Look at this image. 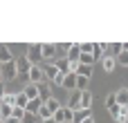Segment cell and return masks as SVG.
Returning a JSON list of instances; mask_svg holds the SVG:
<instances>
[{
  "instance_id": "obj_1",
  "label": "cell",
  "mask_w": 128,
  "mask_h": 123,
  "mask_svg": "<svg viewBox=\"0 0 128 123\" xmlns=\"http://www.w3.org/2000/svg\"><path fill=\"white\" fill-rule=\"evenodd\" d=\"M25 58L29 61V65H32V67H36V65L43 61V54H40V43H38V45H36V43H34V45H29V47H27V56H25Z\"/></svg>"
},
{
  "instance_id": "obj_2",
  "label": "cell",
  "mask_w": 128,
  "mask_h": 123,
  "mask_svg": "<svg viewBox=\"0 0 128 123\" xmlns=\"http://www.w3.org/2000/svg\"><path fill=\"white\" fill-rule=\"evenodd\" d=\"M16 76H18V69H16V61L0 65V78H2V81H14Z\"/></svg>"
},
{
  "instance_id": "obj_3",
  "label": "cell",
  "mask_w": 128,
  "mask_h": 123,
  "mask_svg": "<svg viewBox=\"0 0 128 123\" xmlns=\"http://www.w3.org/2000/svg\"><path fill=\"white\" fill-rule=\"evenodd\" d=\"M65 108L72 110V112L81 110V90H72V92H70V99H68V105H65Z\"/></svg>"
},
{
  "instance_id": "obj_4",
  "label": "cell",
  "mask_w": 128,
  "mask_h": 123,
  "mask_svg": "<svg viewBox=\"0 0 128 123\" xmlns=\"http://www.w3.org/2000/svg\"><path fill=\"white\" fill-rule=\"evenodd\" d=\"M27 78H29V83H32V85H38V83H43V81H45V74H43V69L36 65V67H29Z\"/></svg>"
},
{
  "instance_id": "obj_5",
  "label": "cell",
  "mask_w": 128,
  "mask_h": 123,
  "mask_svg": "<svg viewBox=\"0 0 128 123\" xmlns=\"http://www.w3.org/2000/svg\"><path fill=\"white\" fill-rule=\"evenodd\" d=\"M40 54H43V58H54L56 56V45L54 43H40Z\"/></svg>"
},
{
  "instance_id": "obj_6",
  "label": "cell",
  "mask_w": 128,
  "mask_h": 123,
  "mask_svg": "<svg viewBox=\"0 0 128 123\" xmlns=\"http://www.w3.org/2000/svg\"><path fill=\"white\" fill-rule=\"evenodd\" d=\"M79 58H81V47H79V43H74V45L68 47V61L70 63H79Z\"/></svg>"
},
{
  "instance_id": "obj_7",
  "label": "cell",
  "mask_w": 128,
  "mask_h": 123,
  "mask_svg": "<svg viewBox=\"0 0 128 123\" xmlns=\"http://www.w3.org/2000/svg\"><path fill=\"white\" fill-rule=\"evenodd\" d=\"M36 90H38V99L45 103L47 99H52V90H50V85H45V83H38L36 85Z\"/></svg>"
},
{
  "instance_id": "obj_8",
  "label": "cell",
  "mask_w": 128,
  "mask_h": 123,
  "mask_svg": "<svg viewBox=\"0 0 128 123\" xmlns=\"http://www.w3.org/2000/svg\"><path fill=\"white\" fill-rule=\"evenodd\" d=\"M61 87H65V90H76V74H65Z\"/></svg>"
},
{
  "instance_id": "obj_9",
  "label": "cell",
  "mask_w": 128,
  "mask_h": 123,
  "mask_svg": "<svg viewBox=\"0 0 128 123\" xmlns=\"http://www.w3.org/2000/svg\"><path fill=\"white\" fill-rule=\"evenodd\" d=\"M14 61V56H11V49L7 47V45H0V65H4V63H11Z\"/></svg>"
},
{
  "instance_id": "obj_10",
  "label": "cell",
  "mask_w": 128,
  "mask_h": 123,
  "mask_svg": "<svg viewBox=\"0 0 128 123\" xmlns=\"http://www.w3.org/2000/svg\"><path fill=\"white\" fill-rule=\"evenodd\" d=\"M115 103H117V105H128V87H122V90L115 94Z\"/></svg>"
},
{
  "instance_id": "obj_11",
  "label": "cell",
  "mask_w": 128,
  "mask_h": 123,
  "mask_svg": "<svg viewBox=\"0 0 128 123\" xmlns=\"http://www.w3.org/2000/svg\"><path fill=\"white\" fill-rule=\"evenodd\" d=\"M29 61L27 58H20V61H16V69H18V74H25L27 76V72H29Z\"/></svg>"
},
{
  "instance_id": "obj_12",
  "label": "cell",
  "mask_w": 128,
  "mask_h": 123,
  "mask_svg": "<svg viewBox=\"0 0 128 123\" xmlns=\"http://www.w3.org/2000/svg\"><path fill=\"white\" fill-rule=\"evenodd\" d=\"M43 69V74H45V78H50L52 83H54V78H56V74H58V69L54 67V65H45V67H40Z\"/></svg>"
},
{
  "instance_id": "obj_13",
  "label": "cell",
  "mask_w": 128,
  "mask_h": 123,
  "mask_svg": "<svg viewBox=\"0 0 128 123\" xmlns=\"http://www.w3.org/2000/svg\"><path fill=\"white\" fill-rule=\"evenodd\" d=\"M76 76L92 78V67H90V65H81V63H79V67H76Z\"/></svg>"
},
{
  "instance_id": "obj_14",
  "label": "cell",
  "mask_w": 128,
  "mask_h": 123,
  "mask_svg": "<svg viewBox=\"0 0 128 123\" xmlns=\"http://www.w3.org/2000/svg\"><path fill=\"white\" fill-rule=\"evenodd\" d=\"M22 94L27 96V101H32V99H38V90H36V85H32V83H29V85L22 90Z\"/></svg>"
},
{
  "instance_id": "obj_15",
  "label": "cell",
  "mask_w": 128,
  "mask_h": 123,
  "mask_svg": "<svg viewBox=\"0 0 128 123\" xmlns=\"http://www.w3.org/2000/svg\"><path fill=\"white\" fill-rule=\"evenodd\" d=\"M90 105H92V94L81 92V110H90Z\"/></svg>"
},
{
  "instance_id": "obj_16",
  "label": "cell",
  "mask_w": 128,
  "mask_h": 123,
  "mask_svg": "<svg viewBox=\"0 0 128 123\" xmlns=\"http://www.w3.org/2000/svg\"><path fill=\"white\" fill-rule=\"evenodd\" d=\"M101 63H104V69H106V72H108V74H110V72H112V69H115V65H117V63H115V58H112V56H104V58H101Z\"/></svg>"
},
{
  "instance_id": "obj_17",
  "label": "cell",
  "mask_w": 128,
  "mask_h": 123,
  "mask_svg": "<svg viewBox=\"0 0 128 123\" xmlns=\"http://www.w3.org/2000/svg\"><path fill=\"white\" fill-rule=\"evenodd\" d=\"M88 117H92V114H90V110H76V112H74L72 123H81L83 119H88Z\"/></svg>"
},
{
  "instance_id": "obj_18",
  "label": "cell",
  "mask_w": 128,
  "mask_h": 123,
  "mask_svg": "<svg viewBox=\"0 0 128 123\" xmlns=\"http://www.w3.org/2000/svg\"><path fill=\"white\" fill-rule=\"evenodd\" d=\"M36 117H38L40 121H45V119H50V117H52V112H50V108H47V105L43 103V105L38 108V112H36Z\"/></svg>"
},
{
  "instance_id": "obj_19",
  "label": "cell",
  "mask_w": 128,
  "mask_h": 123,
  "mask_svg": "<svg viewBox=\"0 0 128 123\" xmlns=\"http://www.w3.org/2000/svg\"><path fill=\"white\" fill-rule=\"evenodd\" d=\"M88 83H90V78H86V76H76V90L88 92Z\"/></svg>"
},
{
  "instance_id": "obj_20",
  "label": "cell",
  "mask_w": 128,
  "mask_h": 123,
  "mask_svg": "<svg viewBox=\"0 0 128 123\" xmlns=\"http://www.w3.org/2000/svg\"><path fill=\"white\" fill-rule=\"evenodd\" d=\"M25 105H27V96H25L22 92H18V94H16V103H14V108H22V110H25Z\"/></svg>"
},
{
  "instance_id": "obj_21",
  "label": "cell",
  "mask_w": 128,
  "mask_h": 123,
  "mask_svg": "<svg viewBox=\"0 0 128 123\" xmlns=\"http://www.w3.org/2000/svg\"><path fill=\"white\" fill-rule=\"evenodd\" d=\"M52 119H54L56 123H65V108H58V110L52 114Z\"/></svg>"
},
{
  "instance_id": "obj_22",
  "label": "cell",
  "mask_w": 128,
  "mask_h": 123,
  "mask_svg": "<svg viewBox=\"0 0 128 123\" xmlns=\"http://www.w3.org/2000/svg\"><path fill=\"white\" fill-rule=\"evenodd\" d=\"M126 119H128V105H119V114H117V119H115V121L124 123Z\"/></svg>"
},
{
  "instance_id": "obj_23",
  "label": "cell",
  "mask_w": 128,
  "mask_h": 123,
  "mask_svg": "<svg viewBox=\"0 0 128 123\" xmlns=\"http://www.w3.org/2000/svg\"><path fill=\"white\" fill-rule=\"evenodd\" d=\"M45 105L50 108V112H52V114H54V112H56V110L61 108V105H58V101H56L54 96H52V99H47V101H45Z\"/></svg>"
},
{
  "instance_id": "obj_24",
  "label": "cell",
  "mask_w": 128,
  "mask_h": 123,
  "mask_svg": "<svg viewBox=\"0 0 128 123\" xmlns=\"http://www.w3.org/2000/svg\"><path fill=\"white\" fill-rule=\"evenodd\" d=\"M0 117H2V121H4V119H9V117H11V105L0 103Z\"/></svg>"
},
{
  "instance_id": "obj_25",
  "label": "cell",
  "mask_w": 128,
  "mask_h": 123,
  "mask_svg": "<svg viewBox=\"0 0 128 123\" xmlns=\"http://www.w3.org/2000/svg\"><path fill=\"white\" fill-rule=\"evenodd\" d=\"M20 123H40V119H38L36 114H29V112H25V117L20 119Z\"/></svg>"
},
{
  "instance_id": "obj_26",
  "label": "cell",
  "mask_w": 128,
  "mask_h": 123,
  "mask_svg": "<svg viewBox=\"0 0 128 123\" xmlns=\"http://www.w3.org/2000/svg\"><path fill=\"white\" fill-rule=\"evenodd\" d=\"M115 63L126 65V67H128V52H119V54H117V58H115Z\"/></svg>"
},
{
  "instance_id": "obj_27",
  "label": "cell",
  "mask_w": 128,
  "mask_h": 123,
  "mask_svg": "<svg viewBox=\"0 0 128 123\" xmlns=\"http://www.w3.org/2000/svg\"><path fill=\"white\" fill-rule=\"evenodd\" d=\"M119 52H122V43H112V45H108V54H106V56H110V54L117 56Z\"/></svg>"
},
{
  "instance_id": "obj_28",
  "label": "cell",
  "mask_w": 128,
  "mask_h": 123,
  "mask_svg": "<svg viewBox=\"0 0 128 123\" xmlns=\"http://www.w3.org/2000/svg\"><path fill=\"white\" fill-rule=\"evenodd\" d=\"M79 63H81V65H90V67H92V63H94V58H92V54H81V58H79Z\"/></svg>"
},
{
  "instance_id": "obj_29",
  "label": "cell",
  "mask_w": 128,
  "mask_h": 123,
  "mask_svg": "<svg viewBox=\"0 0 128 123\" xmlns=\"http://www.w3.org/2000/svg\"><path fill=\"white\" fill-rule=\"evenodd\" d=\"M0 103H4V105H11L14 108V103H16V94H7L4 92V96H2V101Z\"/></svg>"
},
{
  "instance_id": "obj_30",
  "label": "cell",
  "mask_w": 128,
  "mask_h": 123,
  "mask_svg": "<svg viewBox=\"0 0 128 123\" xmlns=\"http://www.w3.org/2000/svg\"><path fill=\"white\" fill-rule=\"evenodd\" d=\"M79 47H81V54H92V49H94V43H81Z\"/></svg>"
},
{
  "instance_id": "obj_31",
  "label": "cell",
  "mask_w": 128,
  "mask_h": 123,
  "mask_svg": "<svg viewBox=\"0 0 128 123\" xmlns=\"http://www.w3.org/2000/svg\"><path fill=\"white\" fill-rule=\"evenodd\" d=\"M11 117H14L16 121H20V119L25 117V110H22V108H11Z\"/></svg>"
},
{
  "instance_id": "obj_32",
  "label": "cell",
  "mask_w": 128,
  "mask_h": 123,
  "mask_svg": "<svg viewBox=\"0 0 128 123\" xmlns=\"http://www.w3.org/2000/svg\"><path fill=\"white\" fill-rule=\"evenodd\" d=\"M108 112H110V117H112V119H117V114H119V105H117V103H112V105L108 108Z\"/></svg>"
},
{
  "instance_id": "obj_33",
  "label": "cell",
  "mask_w": 128,
  "mask_h": 123,
  "mask_svg": "<svg viewBox=\"0 0 128 123\" xmlns=\"http://www.w3.org/2000/svg\"><path fill=\"white\" fill-rule=\"evenodd\" d=\"M72 119H74V112L65 108V123H72Z\"/></svg>"
},
{
  "instance_id": "obj_34",
  "label": "cell",
  "mask_w": 128,
  "mask_h": 123,
  "mask_svg": "<svg viewBox=\"0 0 128 123\" xmlns=\"http://www.w3.org/2000/svg\"><path fill=\"white\" fill-rule=\"evenodd\" d=\"M115 103V94H110V96H106V108H110Z\"/></svg>"
},
{
  "instance_id": "obj_35",
  "label": "cell",
  "mask_w": 128,
  "mask_h": 123,
  "mask_svg": "<svg viewBox=\"0 0 128 123\" xmlns=\"http://www.w3.org/2000/svg\"><path fill=\"white\" fill-rule=\"evenodd\" d=\"M4 81H0V101H2V96H4V85H2Z\"/></svg>"
},
{
  "instance_id": "obj_36",
  "label": "cell",
  "mask_w": 128,
  "mask_h": 123,
  "mask_svg": "<svg viewBox=\"0 0 128 123\" xmlns=\"http://www.w3.org/2000/svg\"><path fill=\"white\" fill-rule=\"evenodd\" d=\"M81 123H94V119H92V117H88V119H83Z\"/></svg>"
},
{
  "instance_id": "obj_37",
  "label": "cell",
  "mask_w": 128,
  "mask_h": 123,
  "mask_svg": "<svg viewBox=\"0 0 128 123\" xmlns=\"http://www.w3.org/2000/svg\"><path fill=\"white\" fill-rule=\"evenodd\" d=\"M40 123H56V121H54V119L50 117V119H45V121H40Z\"/></svg>"
}]
</instances>
